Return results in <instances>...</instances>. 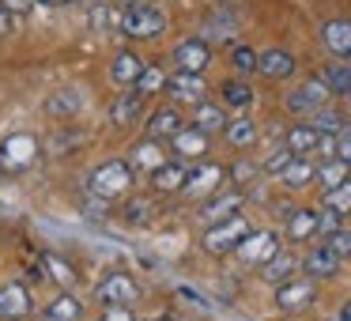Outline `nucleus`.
<instances>
[{"mask_svg":"<svg viewBox=\"0 0 351 321\" xmlns=\"http://www.w3.org/2000/svg\"><path fill=\"white\" fill-rule=\"evenodd\" d=\"M313 298H317V280L295 276V280H287V283L276 287V310L298 313V310H306V306H313Z\"/></svg>","mask_w":351,"mask_h":321,"instance_id":"9","label":"nucleus"},{"mask_svg":"<svg viewBox=\"0 0 351 321\" xmlns=\"http://www.w3.org/2000/svg\"><path fill=\"white\" fill-rule=\"evenodd\" d=\"M34 159H38V136H31V132H16L0 144V170H8V174L31 170Z\"/></svg>","mask_w":351,"mask_h":321,"instance_id":"5","label":"nucleus"},{"mask_svg":"<svg viewBox=\"0 0 351 321\" xmlns=\"http://www.w3.org/2000/svg\"><path fill=\"white\" fill-rule=\"evenodd\" d=\"M325 246H328V250H332L340 261H348V257H351V230H348V227H336L332 235L325 238Z\"/></svg>","mask_w":351,"mask_h":321,"instance_id":"44","label":"nucleus"},{"mask_svg":"<svg viewBox=\"0 0 351 321\" xmlns=\"http://www.w3.org/2000/svg\"><path fill=\"white\" fill-rule=\"evenodd\" d=\"M170 64H174V72H193V76H204L208 64H212V46H208L200 34L182 38L174 49H170Z\"/></svg>","mask_w":351,"mask_h":321,"instance_id":"6","label":"nucleus"},{"mask_svg":"<svg viewBox=\"0 0 351 321\" xmlns=\"http://www.w3.org/2000/svg\"><path fill=\"white\" fill-rule=\"evenodd\" d=\"M242 204H245L242 189H219L200 204V219H204V227H212V223H223V219H230V215H238Z\"/></svg>","mask_w":351,"mask_h":321,"instance_id":"12","label":"nucleus"},{"mask_svg":"<svg viewBox=\"0 0 351 321\" xmlns=\"http://www.w3.org/2000/svg\"><path fill=\"white\" fill-rule=\"evenodd\" d=\"M321 46L336 61H351V19H328L321 27Z\"/></svg>","mask_w":351,"mask_h":321,"instance_id":"17","label":"nucleus"},{"mask_svg":"<svg viewBox=\"0 0 351 321\" xmlns=\"http://www.w3.org/2000/svg\"><path fill=\"white\" fill-rule=\"evenodd\" d=\"M19 19H23V16H16V12H8L4 4H0V38H4V34H16L19 31Z\"/></svg>","mask_w":351,"mask_h":321,"instance_id":"45","label":"nucleus"},{"mask_svg":"<svg viewBox=\"0 0 351 321\" xmlns=\"http://www.w3.org/2000/svg\"><path fill=\"white\" fill-rule=\"evenodd\" d=\"M61 4H76V0H61Z\"/></svg>","mask_w":351,"mask_h":321,"instance_id":"55","label":"nucleus"},{"mask_svg":"<svg viewBox=\"0 0 351 321\" xmlns=\"http://www.w3.org/2000/svg\"><path fill=\"white\" fill-rule=\"evenodd\" d=\"M348 64H351V61H348Z\"/></svg>","mask_w":351,"mask_h":321,"instance_id":"56","label":"nucleus"},{"mask_svg":"<svg viewBox=\"0 0 351 321\" xmlns=\"http://www.w3.org/2000/svg\"><path fill=\"white\" fill-rule=\"evenodd\" d=\"M306 121H310L313 129L321 132V136H340V132L348 129V117H343V114H340V110H336V106H321L317 114H310V117H306Z\"/></svg>","mask_w":351,"mask_h":321,"instance_id":"36","label":"nucleus"},{"mask_svg":"<svg viewBox=\"0 0 351 321\" xmlns=\"http://www.w3.org/2000/svg\"><path fill=\"white\" fill-rule=\"evenodd\" d=\"M336 159H343L351 167V129H343L340 136H336Z\"/></svg>","mask_w":351,"mask_h":321,"instance_id":"49","label":"nucleus"},{"mask_svg":"<svg viewBox=\"0 0 351 321\" xmlns=\"http://www.w3.org/2000/svg\"><path fill=\"white\" fill-rule=\"evenodd\" d=\"M227 110L219 106V102H197V106H193V125H197L200 132H208V136H215V132H223L227 129Z\"/></svg>","mask_w":351,"mask_h":321,"instance_id":"28","label":"nucleus"},{"mask_svg":"<svg viewBox=\"0 0 351 321\" xmlns=\"http://www.w3.org/2000/svg\"><path fill=\"white\" fill-rule=\"evenodd\" d=\"M332 102V95H328V87L321 84L317 76H310V80H302V84L295 87V91H287V99H283V106H287V114H295V117H310V114H317L321 106H328Z\"/></svg>","mask_w":351,"mask_h":321,"instance_id":"4","label":"nucleus"},{"mask_svg":"<svg viewBox=\"0 0 351 321\" xmlns=\"http://www.w3.org/2000/svg\"><path fill=\"white\" fill-rule=\"evenodd\" d=\"M132 189V167L125 159H106L87 174V193L99 200H121Z\"/></svg>","mask_w":351,"mask_h":321,"instance_id":"2","label":"nucleus"},{"mask_svg":"<svg viewBox=\"0 0 351 321\" xmlns=\"http://www.w3.org/2000/svg\"><path fill=\"white\" fill-rule=\"evenodd\" d=\"M185 125H189V121L182 117V110H178V106H159L152 117H147V136H152V140H170V136H178Z\"/></svg>","mask_w":351,"mask_h":321,"instance_id":"20","label":"nucleus"},{"mask_svg":"<svg viewBox=\"0 0 351 321\" xmlns=\"http://www.w3.org/2000/svg\"><path fill=\"white\" fill-rule=\"evenodd\" d=\"M291 159H295V155H291V147H287V144L272 147V155H268V159L261 163V174H272V178H280V170L287 167Z\"/></svg>","mask_w":351,"mask_h":321,"instance_id":"42","label":"nucleus"},{"mask_svg":"<svg viewBox=\"0 0 351 321\" xmlns=\"http://www.w3.org/2000/svg\"><path fill=\"white\" fill-rule=\"evenodd\" d=\"M162 95H170L174 106H197V102H204V95H208V80L193 76V72H170L167 91Z\"/></svg>","mask_w":351,"mask_h":321,"instance_id":"10","label":"nucleus"},{"mask_svg":"<svg viewBox=\"0 0 351 321\" xmlns=\"http://www.w3.org/2000/svg\"><path fill=\"white\" fill-rule=\"evenodd\" d=\"M84 144H87V132H84V129H72V125H57V132L49 136V155L64 159V155H76Z\"/></svg>","mask_w":351,"mask_h":321,"instance_id":"30","label":"nucleus"},{"mask_svg":"<svg viewBox=\"0 0 351 321\" xmlns=\"http://www.w3.org/2000/svg\"><path fill=\"white\" fill-rule=\"evenodd\" d=\"M257 136H261V129H257V121L253 117H234V121H227V129H223V140H227L234 152H245V147H253L257 144Z\"/></svg>","mask_w":351,"mask_h":321,"instance_id":"29","label":"nucleus"},{"mask_svg":"<svg viewBox=\"0 0 351 321\" xmlns=\"http://www.w3.org/2000/svg\"><path fill=\"white\" fill-rule=\"evenodd\" d=\"M0 4H4L8 12H16V16H27V12L34 8V0H0Z\"/></svg>","mask_w":351,"mask_h":321,"instance_id":"51","label":"nucleus"},{"mask_svg":"<svg viewBox=\"0 0 351 321\" xmlns=\"http://www.w3.org/2000/svg\"><path fill=\"white\" fill-rule=\"evenodd\" d=\"M42 272H46V280L61 283V287H72V283H76V268L64 257H57V253H42Z\"/></svg>","mask_w":351,"mask_h":321,"instance_id":"37","label":"nucleus"},{"mask_svg":"<svg viewBox=\"0 0 351 321\" xmlns=\"http://www.w3.org/2000/svg\"><path fill=\"white\" fill-rule=\"evenodd\" d=\"M336 321H351V298L340 306V313H336Z\"/></svg>","mask_w":351,"mask_h":321,"instance_id":"52","label":"nucleus"},{"mask_svg":"<svg viewBox=\"0 0 351 321\" xmlns=\"http://www.w3.org/2000/svg\"><path fill=\"white\" fill-rule=\"evenodd\" d=\"M317 140H321V132L313 129L310 121H302V125H291V129L283 132V144L291 147V155H313V147H317Z\"/></svg>","mask_w":351,"mask_h":321,"instance_id":"32","label":"nucleus"},{"mask_svg":"<svg viewBox=\"0 0 351 321\" xmlns=\"http://www.w3.org/2000/svg\"><path fill=\"white\" fill-rule=\"evenodd\" d=\"M121 219L129 223V227H147V223L155 219V200L152 197H125Z\"/></svg>","mask_w":351,"mask_h":321,"instance_id":"34","label":"nucleus"},{"mask_svg":"<svg viewBox=\"0 0 351 321\" xmlns=\"http://www.w3.org/2000/svg\"><path fill=\"white\" fill-rule=\"evenodd\" d=\"M238 27H242V16H238V8H230V4H215L212 16H208L204 23V34H208V46L212 42H230L238 34Z\"/></svg>","mask_w":351,"mask_h":321,"instance_id":"16","label":"nucleus"},{"mask_svg":"<svg viewBox=\"0 0 351 321\" xmlns=\"http://www.w3.org/2000/svg\"><path fill=\"white\" fill-rule=\"evenodd\" d=\"M321 208H328V212H336V215H351V178L321 193Z\"/></svg>","mask_w":351,"mask_h":321,"instance_id":"39","label":"nucleus"},{"mask_svg":"<svg viewBox=\"0 0 351 321\" xmlns=\"http://www.w3.org/2000/svg\"><path fill=\"white\" fill-rule=\"evenodd\" d=\"M223 182H227V167L223 163H193L189 167V178H185V185H182V193L185 197H212V193H219L223 189Z\"/></svg>","mask_w":351,"mask_h":321,"instance_id":"7","label":"nucleus"},{"mask_svg":"<svg viewBox=\"0 0 351 321\" xmlns=\"http://www.w3.org/2000/svg\"><path fill=\"white\" fill-rule=\"evenodd\" d=\"M95 295H99L102 306H132V302L140 298V287H136V280H132V276L110 272L106 280L95 287Z\"/></svg>","mask_w":351,"mask_h":321,"instance_id":"13","label":"nucleus"},{"mask_svg":"<svg viewBox=\"0 0 351 321\" xmlns=\"http://www.w3.org/2000/svg\"><path fill=\"white\" fill-rule=\"evenodd\" d=\"M167 163V152H162V140H140L136 147H132V155H129V167H132V174H155V170Z\"/></svg>","mask_w":351,"mask_h":321,"instance_id":"21","label":"nucleus"},{"mask_svg":"<svg viewBox=\"0 0 351 321\" xmlns=\"http://www.w3.org/2000/svg\"><path fill=\"white\" fill-rule=\"evenodd\" d=\"M250 230H253V223L245 219L242 212L230 215V219H223V223H212V227L204 230V250L215 253V257H223V253H234Z\"/></svg>","mask_w":351,"mask_h":321,"instance_id":"3","label":"nucleus"},{"mask_svg":"<svg viewBox=\"0 0 351 321\" xmlns=\"http://www.w3.org/2000/svg\"><path fill=\"white\" fill-rule=\"evenodd\" d=\"M140 69H144L140 54H132V49H117L114 61H110V80H114L117 87H132L136 76H140Z\"/></svg>","mask_w":351,"mask_h":321,"instance_id":"26","label":"nucleus"},{"mask_svg":"<svg viewBox=\"0 0 351 321\" xmlns=\"http://www.w3.org/2000/svg\"><path fill=\"white\" fill-rule=\"evenodd\" d=\"M167 76H170V72L162 69V64H144L132 87H136V95L152 99V95H162V91H167Z\"/></svg>","mask_w":351,"mask_h":321,"instance_id":"35","label":"nucleus"},{"mask_svg":"<svg viewBox=\"0 0 351 321\" xmlns=\"http://www.w3.org/2000/svg\"><path fill=\"white\" fill-rule=\"evenodd\" d=\"M99 321H136V313H132L129 306H106Z\"/></svg>","mask_w":351,"mask_h":321,"instance_id":"48","label":"nucleus"},{"mask_svg":"<svg viewBox=\"0 0 351 321\" xmlns=\"http://www.w3.org/2000/svg\"><path fill=\"white\" fill-rule=\"evenodd\" d=\"M317 80L328 87V95H332V99H336V95L343 99V95L351 91V64L348 61H336V57H332V61H325L317 69Z\"/></svg>","mask_w":351,"mask_h":321,"instance_id":"25","label":"nucleus"},{"mask_svg":"<svg viewBox=\"0 0 351 321\" xmlns=\"http://www.w3.org/2000/svg\"><path fill=\"white\" fill-rule=\"evenodd\" d=\"M117 31L125 38L152 42V38L167 34V16H162V8L152 4V0H121V27Z\"/></svg>","mask_w":351,"mask_h":321,"instance_id":"1","label":"nucleus"},{"mask_svg":"<svg viewBox=\"0 0 351 321\" xmlns=\"http://www.w3.org/2000/svg\"><path fill=\"white\" fill-rule=\"evenodd\" d=\"M227 174H230V182H234V185H253V178L261 174V167H257L253 159H238L234 167L227 170Z\"/></svg>","mask_w":351,"mask_h":321,"instance_id":"43","label":"nucleus"},{"mask_svg":"<svg viewBox=\"0 0 351 321\" xmlns=\"http://www.w3.org/2000/svg\"><path fill=\"white\" fill-rule=\"evenodd\" d=\"M343 110H348V114H351V91L343 95Z\"/></svg>","mask_w":351,"mask_h":321,"instance_id":"54","label":"nucleus"},{"mask_svg":"<svg viewBox=\"0 0 351 321\" xmlns=\"http://www.w3.org/2000/svg\"><path fill=\"white\" fill-rule=\"evenodd\" d=\"M257 72L265 80H272V84H280V80H291L298 72V57L283 46H268L257 54Z\"/></svg>","mask_w":351,"mask_h":321,"instance_id":"11","label":"nucleus"},{"mask_svg":"<svg viewBox=\"0 0 351 321\" xmlns=\"http://www.w3.org/2000/svg\"><path fill=\"white\" fill-rule=\"evenodd\" d=\"M253 87H250V80H242V76H230V80H223L219 84V106L223 110H238V114H245V110L253 106Z\"/></svg>","mask_w":351,"mask_h":321,"instance_id":"19","label":"nucleus"},{"mask_svg":"<svg viewBox=\"0 0 351 321\" xmlns=\"http://www.w3.org/2000/svg\"><path fill=\"white\" fill-rule=\"evenodd\" d=\"M178 298H185V302H193V306H200V310H208V298L197 295L193 287H178Z\"/></svg>","mask_w":351,"mask_h":321,"instance_id":"50","label":"nucleus"},{"mask_svg":"<svg viewBox=\"0 0 351 321\" xmlns=\"http://www.w3.org/2000/svg\"><path fill=\"white\" fill-rule=\"evenodd\" d=\"M348 178H351V167L343 159H321L317 163V178H313V182H317L321 189H332V185L348 182Z\"/></svg>","mask_w":351,"mask_h":321,"instance_id":"38","label":"nucleus"},{"mask_svg":"<svg viewBox=\"0 0 351 321\" xmlns=\"http://www.w3.org/2000/svg\"><path fill=\"white\" fill-rule=\"evenodd\" d=\"M298 268H302V261H298L295 253L280 250L272 261H268V265H261V276H265V283H272V287H280V283L295 280V276H298Z\"/></svg>","mask_w":351,"mask_h":321,"instance_id":"24","label":"nucleus"},{"mask_svg":"<svg viewBox=\"0 0 351 321\" xmlns=\"http://www.w3.org/2000/svg\"><path fill=\"white\" fill-rule=\"evenodd\" d=\"M80 106H84V95H80L76 87H61V91H53L46 99L49 117H72V114H80Z\"/></svg>","mask_w":351,"mask_h":321,"instance_id":"33","label":"nucleus"},{"mask_svg":"<svg viewBox=\"0 0 351 321\" xmlns=\"http://www.w3.org/2000/svg\"><path fill=\"white\" fill-rule=\"evenodd\" d=\"M170 152L178 155V163H200L208 152H212V136L200 132L197 125H185L178 136H170Z\"/></svg>","mask_w":351,"mask_h":321,"instance_id":"14","label":"nucleus"},{"mask_svg":"<svg viewBox=\"0 0 351 321\" xmlns=\"http://www.w3.org/2000/svg\"><path fill=\"white\" fill-rule=\"evenodd\" d=\"M340 219H343V215H336V212H328V208H321V223H317V235H332V230L336 227H340Z\"/></svg>","mask_w":351,"mask_h":321,"instance_id":"46","label":"nucleus"},{"mask_svg":"<svg viewBox=\"0 0 351 321\" xmlns=\"http://www.w3.org/2000/svg\"><path fill=\"white\" fill-rule=\"evenodd\" d=\"M91 27H95V31H106V27H110V0L91 8Z\"/></svg>","mask_w":351,"mask_h":321,"instance_id":"47","label":"nucleus"},{"mask_svg":"<svg viewBox=\"0 0 351 321\" xmlns=\"http://www.w3.org/2000/svg\"><path fill=\"white\" fill-rule=\"evenodd\" d=\"M46 318L49 321H80V298L69 295V291H64V295H57L53 302L46 306Z\"/></svg>","mask_w":351,"mask_h":321,"instance_id":"40","label":"nucleus"},{"mask_svg":"<svg viewBox=\"0 0 351 321\" xmlns=\"http://www.w3.org/2000/svg\"><path fill=\"white\" fill-rule=\"evenodd\" d=\"M343 261L336 257L328 246H313L310 253L302 257V276H310V280H332L336 272H340Z\"/></svg>","mask_w":351,"mask_h":321,"instance_id":"18","label":"nucleus"},{"mask_svg":"<svg viewBox=\"0 0 351 321\" xmlns=\"http://www.w3.org/2000/svg\"><path fill=\"white\" fill-rule=\"evenodd\" d=\"M234 253L245 268H261L280 253V235H276V230H250Z\"/></svg>","mask_w":351,"mask_h":321,"instance_id":"8","label":"nucleus"},{"mask_svg":"<svg viewBox=\"0 0 351 321\" xmlns=\"http://www.w3.org/2000/svg\"><path fill=\"white\" fill-rule=\"evenodd\" d=\"M27 313H34V295L27 283L12 280L0 287V321H19L27 318Z\"/></svg>","mask_w":351,"mask_h":321,"instance_id":"15","label":"nucleus"},{"mask_svg":"<svg viewBox=\"0 0 351 321\" xmlns=\"http://www.w3.org/2000/svg\"><path fill=\"white\" fill-rule=\"evenodd\" d=\"M230 69H234V76H242V80H250L253 72H257V49L253 46H230Z\"/></svg>","mask_w":351,"mask_h":321,"instance_id":"41","label":"nucleus"},{"mask_svg":"<svg viewBox=\"0 0 351 321\" xmlns=\"http://www.w3.org/2000/svg\"><path fill=\"white\" fill-rule=\"evenodd\" d=\"M317 223H321L317 208H291L287 238H291V242H310V238H317Z\"/></svg>","mask_w":351,"mask_h":321,"instance_id":"23","label":"nucleus"},{"mask_svg":"<svg viewBox=\"0 0 351 321\" xmlns=\"http://www.w3.org/2000/svg\"><path fill=\"white\" fill-rule=\"evenodd\" d=\"M34 4H42V8H57L61 0H34Z\"/></svg>","mask_w":351,"mask_h":321,"instance_id":"53","label":"nucleus"},{"mask_svg":"<svg viewBox=\"0 0 351 321\" xmlns=\"http://www.w3.org/2000/svg\"><path fill=\"white\" fill-rule=\"evenodd\" d=\"M313 178H317V163H313V155H295V159H291L287 167L280 170L283 189H291V193L306 189V185H310Z\"/></svg>","mask_w":351,"mask_h":321,"instance_id":"22","label":"nucleus"},{"mask_svg":"<svg viewBox=\"0 0 351 321\" xmlns=\"http://www.w3.org/2000/svg\"><path fill=\"white\" fill-rule=\"evenodd\" d=\"M185 178H189V163L167 159V163H162V167L152 174V185H155V193H182Z\"/></svg>","mask_w":351,"mask_h":321,"instance_id":"27","label":"nucleus"},{"mask_svg":"<svg viewBox=\"0 0 351 321\" xmlns=\"http://www.w3.org/2000/svg\"><path fill=\"white\" fill-rule=\"evenodd\" d=\"M140 110H144V95L129 91V95H117L114 102H110V125H132L140 117Z\"/></svg>","mask_w":351,"mask_h":321,"instance_id":"31","label":"nucleus"}]
</instances>
